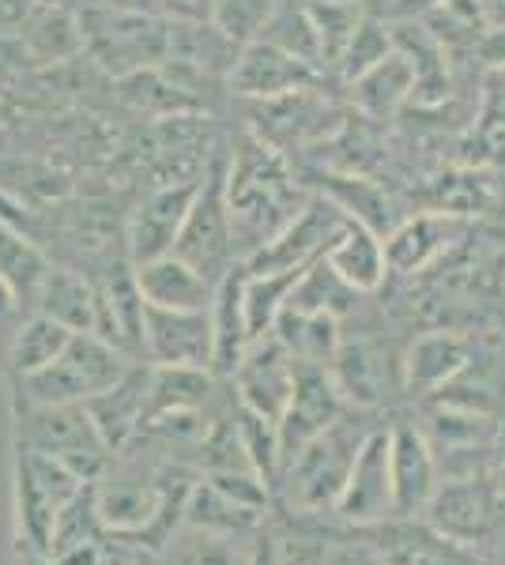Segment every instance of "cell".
<instances>
[{
  "mask_svg": "<svg viewBox=\"0 0 505 565\" xmlns=\"http://www.w3.org/2000/svg\"><path fill=\"white\" fill-rule=\"evenodd\" d=\"M309 200L287 167V154L261 140L253 129L231 140L227 162V204L234 223V253L250 260L264 242H272Z\"/></svg>",
  "mask_w": 505,
  "mask_h": 565,
  "instance_id": "6da1fadb",
  "label": "cell"
},
{
  "mask_svg": "<svg viewBox=\"0 0 505 565\" xmlns=\"http://www.w3.org/2000/svg\"><path fill=\"white\" fill-rule=\"evenodd\" d=\"M374 430V423L362 415V407H347L344 418H336L325 434H317L295 460L283 463L275 490H280L283 505L298 516H317L333 513L339 494L351 476V463L362 449L366 434Z\"/></svg>",
  "mask_w": 505,
  "mask_h": 565,
  "instance_id": "7a4b0ae2",
  "label": "cell"
},
{
  "mask_svg": "<svg viewBox=\"0 0 505 565\" xmlns=\"http://www.w3.org/2000/svg\"><path fill=\"white\" fill-rule=\"evenodd\" d=\"M136 359L117 351L114 343L98 340L95 332H76L72 343L53 366H45L31 377H15V412H31V407H64V404H91L128 377Z\"/></svg>",
  "mask_w": 505,
  "mask_h": 565,
  "instance_id": "3957f363",
  "label": "cell"
},
{
  "mask_svg": "<svg viewBox=\"0 0 505 565\" xmlns=\"http://www.w3.org/2000/svg\"><path fill=\"white\" fill-rule=\"evenodd\" d=\"M84 53L114 79L140 68H159L170 53V23L151 12H117L103 0H80L76 8Z\"/></svg>",
  "mask_w": 505,
  "mask_h": 565,
  "instance_id": "277c9868",
  "label": "cell"
},
{
  "mask_svg": "<svg viewBox=\"0 0 505 565\" xmlns=\"http://www.w3.org/2000/svg\"><path fill=\"white\" fill-rule=\"evenodd\" d=\"M227 162H231V148L215 143L208 154V167L200 174L197 196L186 215L178 242H173V257L189 260L197 271H204L208 279H223L234 268V223H231V204H227Z\"/></svg>",
  "mask_w": 505,
  "mask_h": 565,
  "instance_id": "5b68a950",
  "label": "cell"
},
{
  "mask_svg": "<svg viewBox=\"0 0 505 565\" xmlns=\"http://www.w3.org/2000/svg\"><path fill=\"white\" fill-rule=\"evenodd\" d=\"M15 445L61 460L64 468H72L87 482L103 476L109 457H114L103 430H98V423L91 418L84 404L15 412Z\"/></svg>",
  "mask_w": 505,
  "mask_h": 565,
  "instance_id": "8992f818",
  "label": "cell"
},
{
  "mask_svg": "<svg viewBox=\"0 0 505 565\" xmlns=\"http://www.w3.org/2000/svg\"><path fill=\"white\" fill-rule=\"evenodd\" d=\"M12 482H15V543L50 554L57 513L87 487V479H80L61 460L15 445Z\"/></svg>",
  "mask_w": 505,
  "mask_h": 565,
  "instance_id": "52a82bcc",
  "label": "cell"
},
{
  "mask_svg": "<svg viewBox=\"0 0 505 565\" xmlns=\"http://www.w3.org/2000/svg\"><path fill=\"white\" fill-rule=\"evenodd\" d=\"M347 396L339 392L333 370L328 366H309L298 362L295 373V392H291L287 407H283L275 434H280V471L287 460H295L317 434H325L336 418L347 415Z\"/></svg>",
  "mask_w": 505,
  "mask_h": 565,
  "instance_id": "ba28073f",
  "label": "cell"
},
{
  "mask_svg": "<svg viewBox=\"0 0 505 565\" xmlns=\"http://www.w3.org/2000/svg\"><path fill=\"white\" fill-rule=\"evenodd\" d=\"M333 516L355 527H378L397 521V498H392V471H389V426H374L366 434Z\"/></svg>",
  "mask_w": 505,
  "mask_h": 565,
  "instance_id": "9c48e42d",
  "label": "cell"
},
{
  "mask_svg": "<svg viewBox=\"0 0 505 565\" xmlns=\"http://www.w3.org/2000/svg\"><path fill=\"white\" fill-rule=\"evenodd\" d=\"M347 226V215L336 204H328L325 196H309L302 204V212L275 234L272 242H264L261 249L245 260V271H291V268H309L314 260L325 257V249L336 242V234Z\"/></svg>",
  "mask_w": 505,
  "mask_h": 565,
  "instance_id": "30bf717a",
  "label": "cell"
},
{
  "mask_svg": "<svg viewBox=\"0 0 505 565\" xmlns=\"http://www.w3.org/2000/svg\"><path fill=\"white\" fill-rule=\"evenodd\" d=\"M144 362L148 366L211 370V362H215L211 309L148 306V317H144Z\"/></svg>",
  "mask_w": 505,
  "mask_h": 565,
  "instance_id": "8fae6325",
  "label": "cell"
},
{
  "mask_svg": "<svg viewBox=\"0 0 505 565\" xmlns=\"http://www.w3.org/2000/svg\"><path fill=\"white\" fill-rule=\"evenodd\" d=\"M295 373L298 362L291 359V351L275 335H261V340L250 343V351L242 354L231 377L234 399L242 407H250L253 415L280 423L283 407H287L291 392H295Z\"/></svg>",
  "mask_w": 505,
  "mask_h": 565,
  "instance_id": "7c38bea8",
  "label": "cell"
},
{
  "mask_svg": "<svg viewBox=\"0 0 505 565\" xmlns=\"http://www.w3.org/2000/svg\"><path fill=\"white\" fill-rule=\"evenodd\" d=\"M197 181H181V185H155L148 196L136 204V212L125 223V253L133 257V264L155 260L173 253L186 215L197 196Z\"/></svg>",
  "mask_w": 505,
  "mask_h": 565,
  "instance_id": "4fadbf2b",
  "label": "cell"
},
{
  "mask_svg": "<svg viewBox=\"0 0 505 565\" xmlns=\"http://www.w3.org/2000/svg\"><path fill=\"white\" fill-rule=\"evenodd\" d=\"M389 471L392 498H397V521H415L427 513L430 498L438 494V460L427 434L415 423L389 426Z\"/></svg>",
  "mask_w": 505,
  "mask_h": 565,
  "instance_id": "5bb4252c",
  "label": "cell"
},
{
  "mask_svg": "<svg viewBox=\"0 0 505 565\" xmlns=\"http://www.w3.org/2000/svg\"><path fill=\"white\" fill-rule=\"evenodd\" d=\"M320 84V68L306 65V61L283 53L280 45L256 39L242 45L238 65L231 72V90L245 103H264V98H280L291 90H306Z\"/></svg>",
  "mask_w": 505,
  "mask_h": 565,
  "instance_id": "9a60e30c",
  "label": "cell"
},
{
  "mask_svg": "<svg viewBox=\"0 0 505 565\" xmlns=\"http://www.w3.org/2000/svg\"><path fill=\"white\" fill-rule=\"evenodd\" d=\"M250 114H253V132L280 151H287L291 143L317 140V136H325L328 121H336L333 106H328V98L317 95V87L291 90V95L264 98V103H250Z\"/></svg>",
  "mask_w": 505,
  "mask_h": 565,
  "instance_id": "2e32d148",
  "label": "cell"
},
{
  "mask_svg": "<svg viewBox=\"0 0 505 565\" xmlns=\"http://www.w3.org/2000/svg\"><path fill=\"white\" fill-rule=\"evenodd\" d=\"M422 521L461 543L483 540L494 527V521H498L494 490L483 479H461V482H449V487H438V494L430 498Z\"/></svg>",
  "mask_w": 505,
  "mask_h": 565,
  "instance_id": "e0dca14e",
  "label": "cell"
},
{
  "mask_svg": "<svg viewBox=\"0 0 505 565\" xmlns=\"http://www.w3.org/2000/svg\"><path fill=\"white\" fill-rule=\"evenodd\" d=\"M136 287H140L144 302L159 309H211L215 302V279H208L204 271H197L189 260L173 257H155L144 264H133Z\"/></svg>",
  "mask_w": 505,
  "mask_h": 565,
  "instance_id": "ac0fdd59",
  "label": "cell"
},
{
  "mask_svg": "<svg viewBox=\"0 0 505 565\" xmlns=\"http://www.w3.org/2000/svg\"><path fill=\"white\" fill-rule=\"evenodd\" d=\"M378 546L389 565H480L472 543L438 532L427 521H389L378 524Z\"/></svg>",
  "mask_w": 505,
  "mask_h": 565,
  "instance_id": "d6986e66",
  "label": "cell"
},
{
  "mask_svg": "<svg viewBox=\"0 0 505 565\" xmlns=\"http://www.w3.org/2000/svg\"><path fill=\"white\" fill-rule=\"evenodd\" d=\"M148 388H151V366L148 362H136L125 381H117L109 392L84 404L91 418L98 423V430H103L109 452L125 449V445L144 430V418H148Z\"/></svg>",
  "mask_w": 505,
  "mask_h": 565,
  "instance_id": "ffe728a7",
  "label": "cell"
},
{
  "mask_svg": "<svg viewBox=\"0 0 505 565\" xmlns=\"http://www.w3.org/2000/svg\"><path fill=\"white\" fill-rule=\"evenodd\" d=\"M314 189H317V196L336 204L351 223L370 226L381 238H389V234L397 231L400 218L392 212V200L374 178L355 174V170H320L314 178Z\"/></svg>",
  "mask_w": 505,
  "mask_h": 565,
  "instance_id": "44dd1931",
  "label": "cell"
},
{
  "mask_svg": "<svg viewBox=\"0 0 505 565\" xmlns=\"http://www.w3.org/2000/svg\"><path fill=\"white\" fill-rule=\"evenodd\" d=\"M245 264H234L215 287V302H211V335H215V362H211V373L219 381H231L242 354L250 351L253 335L250 324H245Z\"/></svg>",
  "mask_w": 505,
  "mask_h": 565,
  "instance_id": "7402d4cb",
  "label": "cell"
},
{
  "mask_svg": "<svg viewBox=\"0 0 505 565\" xmlns=\"http://www.w3.org/2000/svg\"><path fill=\"white\" fill-rule=\"evenodd\" d=\"M453 234H456V215H445V212H422V215L400 218L397 231L385 238L389 271L415 276V271L430 268V264L449 249Z\"/></svg>",
  "mask_w": 505,
  "mask_h": 565,
  "instance_id": "603a6c76",
  "label": "cell"
},
{
  "mask_svg": "<svg viewBox=\"0 0 505 565\" xmlns=\"http://www.w3.org/2000/svg\"><path fill=\"white\" fill-rule=\"evenodd\" d=\"M325 260H328V268L347 282V287L358 290V295H374V290H381L385 276H389L385 238L381 234H374L370 226L351 223V218H347V226L325 249Z\"/></svg>",
  "mask_w": 505,
  "mask_h": 565,
  "instance_id": "cb8c5ba5",
  "label": "cell"
},
{
  "mask_svg": "<svg viewBox=\"0 0 505 565\" xmlns=\"http://www.w3.org/2000/svg\"><path fill=\"white\" fill-rule=\"evenodd\" d=\"M72 335H76V332L57 324L53 317L23 313L20 324H15L12 335H8L4 354H0V366L8 370V381L31 377V373L53 366V362L64 354V348L72 343Z\"/></svg>",
  "mask_w": 505,
  "mask_h": 565,
  "instance_id": "d4e9b609",
  "label": "cell"
},
{
  "mask_svg": "<svg viewBox=\"0 0 505 565\" xmlns=\"http://www.w3.org/2000/svg\"><path fill=\"white\" fill-rule=\"evenodd\" d=\"M50 268L53 257L42 249V242L34 234H27L12 223H0V279L8 282V290L15 295L23 313H34V302H39Z\"/></svg>",
  "mask_w": 505,
  "mask_h": 565,
  "instance_id": "484cf974",
  "label": "cell"
},
{
  "mask_svg": "<svg viewBox=\"0 0 505 565\" xmlns=\"http://www.w3.org/2000/svg\"><path fill=\"white\" fill-rule=\"evenodd\" d=\"M95 276H87L76 264H53L39 302H34V313L53 317V321L72 328V332H91L95 328Z\"/></svg>",
  "mask_w": 505,
  "mask_h": 565,
  "instance_id": "4316f807",
  "label": "cell"
},
{
  "mask_svg": "<svg viewBox=\"0 0 505 565\" xmlns=\"http://www.w3.org/2000/svg\"><path fill=\"white\" fill-rule=\"evenodd\" d=\"M238 45L223 26L215 23H170V53L167 61H178V65H189L204 76H215L231 87V72L238 65Z\"/></svg>",
  "mask_w": 505,
  "mask_h": 565,
  "instance_id": "83f0119b",
  "label": "cell"
},
{
  "mask_svg": "<svg viewBox=\"0 0 505 565\" xmlns=\"http://www.w3.org/2000/svg\"><path fill=\"white\" fill-rule=\"evenodd\" d=\"M467 359H472V351H467V340H461V335L427 332L403 354V385L419 392V396L438 392L467 366Z\"/></svg>",
  "mask_w": 505,
  "mask_h": 565,
  "instance_id": "f1b7e54d",
  "label": "cell"
},
{
  "mask_svg": "<svg viewBox=\"0 0 505 565\" xmlns=\"http://www.w3.org/2000/svg\"><path fill=\"white\" fill-rule=\"evenodd\" d=\"M347 87H351V103L358 114L370 121H389L408 98H415V68L400 50H392L381 65L362 72Z\"/></svg>",
  "mask_w": 505,
  "mask_h": 565,
  "instance_id": "f546056e",
  "label": "cell"
},
{
  "mask_svg": "<svg viewBox=\"0 0 505 565\" xmlns=\"http://www.w3.org/2000/svg\"><path fill=\"white\" fill-rule=\"evenodd\" d=\"M333 377L351 407H378L389 396V354L378 343H344L333 359Z\"/></svg>",
  "mask_w": 505,
  "mask_h": 565,
  "instance_id": "4dcf8cb0",
  "label": "cell"
},
{
  "mask_svg": "<svg viewBox=\"0 0 505 565\" xmlns=\"http://www.w3.org/2000/svg\"><path fill=\"white\" fill-rule=\"evenodd\" d=\"M20 45L27 65H64L84 53L76 8H34V15L20 26Z\"/></svg>",
  "mask_w": 505,
  "mask_h": 565,
  "instance_id": "1f68e13d",
  "label": "cell"
},
{
  "mask_svg": "<svg viewBox=\"0 0 505 565\" xmlns=\"http://www.w3.org/2000/svg\"><path fill=\"white\" fill-rule=\"evenodd\" d=\"M272 335L291 351L295 362L309 366H333L336 351L344 348L339 335V317L333 313H302V309H283Z\"/></svg>",
  "mask_w": 505,
  "mask_h": 565,
  "instance_id": "d6a6232c",
  "label": "cell"
},
{
  "mask_svg": "<svg viewBox=\"0 0 505 565\" xmlns=\"http://www.w3.org/2000/svg\"><path fill=\"white\" fill-rule=\"evenodd\" d=\"M117 95H122L125 106H133L136 114H148V117H181V114H200V106L181 90L173 79L159 68H140V72H128V76L117 79Z\"/></svg>",
  "mask_w": 505,
  "mask_h": 565,
  "instance_id": "836d02e7",
  "label": "cell"
},
{
  "mask_svg": "<svg viewBox=\"0 0 505 565\" xmlns=\"http://www.w3.org/2000/svg\"><path fill=\"white\" fill-rule=\"evenodd\" d=\"M170 565H256V546L245 535L208 532L186 524L170 535Z\"/></svg>",
  "mask_w": 505,
  "mask_h": 565,
  "instance_id": "e575fe53",
  "label": "cell"
},
{
  "mask_svg": "<svg viewBox=\"0 0 505 565\" xmlns=\"http://www.w3.org/2000/svg\"><path fill=\"white\" fill-rule=\"evenodd\" d=\"M306 268H291V271H245V324H250V335L261 340V335H272L275 321L291 302V290H295L298 276Z\"/></svg>",
  "mask_w": 505,
  "mask_h": 565,
  "instance_id": "d590c367",
  "label": "cell"
},
{
  "mask_svg": "<svg viewBox=\"0 0 505 565\" xmlns=\"http://www.w3.org/2000/svg\"><path fill=\"white\" fill-rule=\"evenodd\" d=\"M355 298L358 290L347 287L344 279L328 268V260L320 257L309 264L306 271L298 276L295 290H291V302L287 309H302V313H333V317H344L355 309Z\"/></svg>",
  "mask_w": 505,
  "mask_h": 565,
  "instance_id": "8d00e7d4",
  "label": "cell"
},
{
  "mask_svg": "<svg viewBox=\"0 0 505 565\" xmlns=\"http://www.w3.org/2000/svg\"><path fill=\"white\" fill-rule=\"evenodd\" d=\"M261 39L280 45L283 53H291V57L306 61V65H314V68L325 65V50H320L317 23H314V15H309L306 4H298V8L283 4L280 12L272 15V23L264 26Z\"/></svg>",
  "mask_w": 505,
  "mask_h": 565,
  "instance_id": "74e56055",
  "label": "cell"
},
{
  "mask_svg": "<svg viewBox=\"0 0 505 565\" xmlns=\"http://www.w3.org/2000/svg\"><path fill=\"white\" fill-rule=\"evenodd\" d=\"M309 15L317 23L320 34V50H325V65H336L344 61L347 45H351L358 23H362L366 8L362 4H328V0H306Z\"/></svg>",
  "mask_w": 505,
  "mask_h": 565,
  "instance_id": "f35d334b",
  "label": "cell"
},
{
  "mask_svg": "<svg viewBox=\"0 0 505 565\" xmlns=\"http://www.w3.org/2000/svg\"><path fill=\"white\" fill-rule=\"evenodd\" d=\"M392 50H397V45H392V26L385 23V20H378V15L366 12L362 23H358L351 45H347L344 61H339V76L351 84V79H358L362 72H370L374 65H381V61L389 57Z\"/></svg>",
  "mask_w": 505,
  "mask_h": 565,
  "instance_id": "ab89813d",
  "label": "cell"
},
{
  "mask_svg": "<svg viewBox=\"0 0 505 565\" xmlns=\"http://www.w3.org/2000/svg\"><path fill=\"white\" fill-rule=\"evenodd\" d=\"M283 4L287 0H215V26H223L238 45H250Z\"/></svg>",
  "mask_w": 505,
  "mask_h": 565,
  "instance_id": "60d3db41",
  "label": "cell"
},
{
  "mask_svg": "<svg viewBox=\"0 0 505 565\" xmlns=\"http://www.w3.org/2000/svg\"><path fill=\"white\" fill-rule=\"evenodd\" d=\"M317 565H389L378 540H336L320 551Z\"/></svg>",
  "mask_w": 505,
  "mask_h": 565,
  "instance_id": "b9f144b4",
  "label": "cell"
},
{
  "mask_svg": "<svg viewBox=\"0 0 505 565\" xmlns=\"http://www.w3.org/2000/svg\"><path fill=\"white\" fill-rule=\"evenodd\" d=\"M167 23H215V0H159Z\"/></svg>",
  "mask_w": 505,
  "mask_h": 565,
  "instance_id": "7bdbcfd3",
  "label": "cell"
},
{
  "mask_svg": "<svg viewBox=\"0 0 505 565\" xmlns=\"http://www.w3.org/2000/svg\"><path fill=\"white\" fill-rule=\"evenodd\" d=\"M0 223H12L20 226V231L34 234V238L42 242V226H39V212H31V207H23L20 200L8 193L4 185H0Z\"/></svg>",
  "mask_w": 505,
  "mask_h": 565,
  "instance_id": "ee69618b",
  "label": "cell"
},
{
  "mask_svg": "<svg viewBox=\"0 0 505 565\" xmlns=\"http://www.w3.org/2000/svg\"><path fill=\"white\" fill-rule=\"evenodd\" d=\"M34 0H0V31L20 34V26L34 15Z\"/></svg>",
  "mask_w": 505,
  "mask_h": 565,
  "instance_id": "f6af8a7d",
  "label": "cell"
},
{
  "mask_svg": "<svg viewBox=\"0 0 505 565\" xmlns=\"http://www.w3.org/2000/svg\"><path fill=\"white\" fill-rule=\"evenodd\" d=\"M20 317H23L20 302H15V295L8 290V282L0 279V354H4V343H8V335H12V328L20 324Z\"/></svg>",
  "mask_w": 505,
  "mask_h": 565,
  "instance_id": "bcb514c9",
  "label": "cell"
},
{
  "mask_svg": "<svg viewBox=\"0 0 505 565\" xmlns=\"http://www.w3.org/2000/svg\"><path fill=\"white\" fill-rule=\"evenodd\" d=\"M103 4L117 8V12H151V15H159V0H103Z\"/></svg>",
  "mask_w": 505,
  "mask_h": 565,
  "instance_id": "7dc6e473",
  "label": "cell"
},
{
  "mask_svg": "<svg viewBox=\"0 0 505 565\" xmlns=\"http://www.w3.org/2000/svg\"><path fill=\"white\" fill-rule=\"evenodd\" d=\"M486 57L494 61V65H505V26L491 34V42H486Z\"/></svg>",
  "mask_w": 505,
  "mask_h": 565,
  "instance_id": "c3c4849f",
  "label": "cell"
},
{
  "mask_svg": "<svg viewBox=\"0 0 505 565\" xmlns=\"http://www.w3.org/2000/svg\"><path fill=\"white\" fill-rule=\"evenodd\" d=\"M20 565H57L45 551H31V546H20Z\"/></svg>",
  "mask_w": 505,
  "mask_h": 565,
  "instance_id": "681fc988",
  "label": "cell"
},
{
  "mask_svg": "<svg viewBox=\"0 0 505 565\" xmlns=\"http://www.w3.org/2000/svg\"><path fill=\"white\" fill-rule=\"evenodd\" d=\"M39 8H80V0H34Z\"/></svg>",
  "mask_w": 505,
  "mask_h": 565,
  "instance_id": "f907efd6",
  "label": "cell"
},
{
  "mask_svg": "<svg viewBox=\"0 0 505 565\" xmlns=\"http://www.w3.org/2000/svg\"><path fill=\"white\" fill-rule=\"evenodd\" d=\"M328 4H362L366 8V0H328Z\"/></svg>",
  "mask_w": 505,
  "mask_h": 565,
  "instance_id": "816d5d0a",
  "label": "cell"
}]
</instances>
